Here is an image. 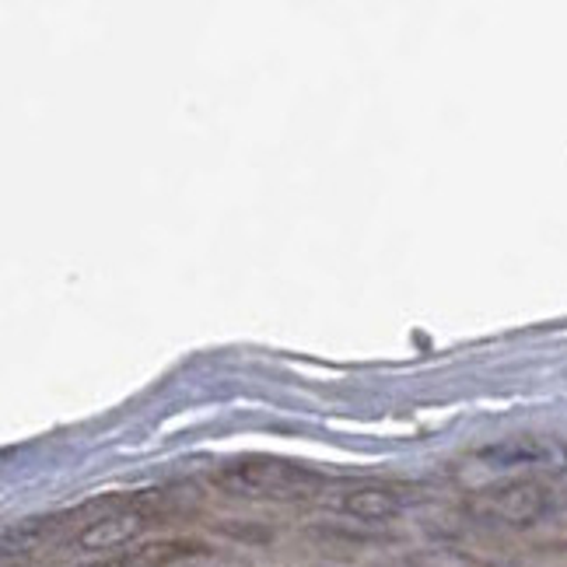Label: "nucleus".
<instances>
[{
    "mask_svg": "<svg viewBox=\"0 0 567 567\" xmlns=\"http://www.w3.org/2000/svg\"><path fill=\"white\" fill-rule=\"evenodd\" d=\"M476 512L491 522H501V526L529 529L550 512V487L539 484V480H533V476L508 480V484H501V487H494L480 497Z\"/></svg>",
    "mask_w": 567,
    "mask_h": 567,
    "instance_id": "obj_3",
    "label": "nucleus"
},
{
    "mask_svg": "<svg viewBox=\"0 0 567 567\" xmlns=\"http://www.w3.org/2000/svg\"><path fill=\"white\" fill-rule=\"evenodd\" d=\"M480 466L494 473H515V470H564L567 466V445L547 434H512L494 445L473 452Z\"/></svg>",
    "mask_w": 567,
    "mask_h": 567,
    "instance_id": "obj_2",
    "label": "nucleus"
},
{
    "mask_svg": "<svg viewBox=\"0 0 567 567\" xmlns=\"http://www.w3.org/2000/svg\"><path fill=\"white\" fill-rule=\"evenodd\" d=\"M406 567H480L470 554L463 550H449V547H439V550H421L406 560Z\"/></svg>",
    "mask_w": 567,
    "mask_h": 567,
    "instance_id": "obj_7",
    "label": "nucleus"
},
{
    "mask_svg": "<svg viewBox=\"0 0 567 567\" xmlns=\"http://www.w3.org/2000/svg\"><path fill=\"white\" fill-rule=\"evenodd\" d=\"M214 484L231 497L246 501H305L312 497L326 480L312 466H301L277 455H246L228 463L214 476Z\"/></svg>",
    "mask_w": 567,
    "mask_h": 567,
    "instance_id": "obj_1",
    "label": "nucleus"
},
{
    "mask_svg": "<svg viewBox=\"0 0 567 567\" xmlns=\"http://www.w3.org/2000/svg\"><path fill=\"white\" fill-rule=\"evenodd\" d=\"M144 529H147V512L137 501H126V505L123 501H113L99 518L84 522L71 543L81 554H109V550L130 547Z\"/></svg>",
    "mask_w": 567,
    "mask_h": 567,
    "instance_id": "obj_4",
    "label": "nucleus"
},
{
    "mask_svg": "<svg viewBox=\"0 0 567 567\" xmlns=\"http://www.w3.org/2000/svg\"><path fill=\"white\" fill-rule=\"evenodd\" d=\"M207 547L200 539H155V543H144V547L126 550L116 567H176L186 557L204 554Z\"/></svg>",
    "mask_w": 567,
    "mask_h": 567,
    "instance_id": "obj_6",
    "label": "nucleus"
},
{
    "mask_svg": "<svg viewBox=\"0 0 567 567\" xmlns=\"http://www.w3.org/2000/svg\"><path fill=\"white\" fill-rule=\"evenodd\" d=\"M410 508V494L382 484H364L340 497V512L361 522H392Z\"/></svg>",
    "mask_w": 567,
    "mask_h": 567,
    "instance_id": "obj_5",
    "label": "nucleus"
}]
</instances>
